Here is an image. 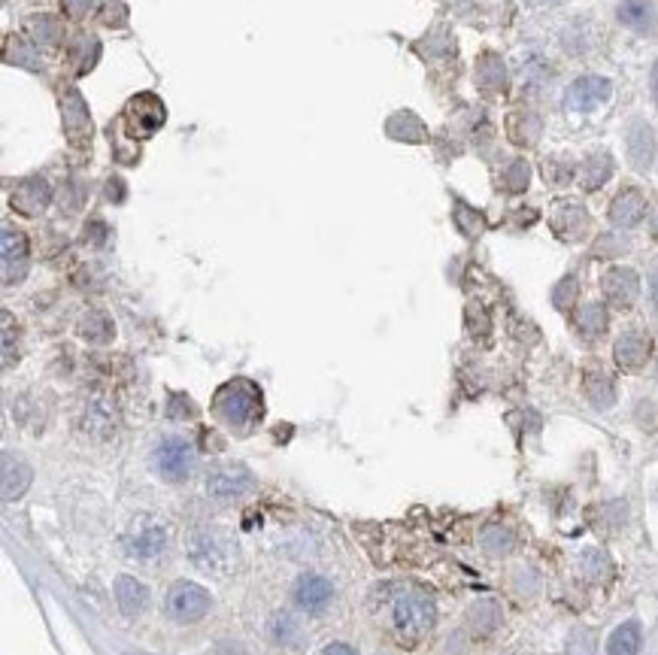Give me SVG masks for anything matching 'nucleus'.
I'll list each match as a JSON object with an SVG mask.
<instances>
[{"label": "nucleus", "instance_id": "obj_2", "mask_svg": "<svg viewBox=\"0 0 658 655\" xmlns=\"http://www.w3.org/2000/svg\"><path fill=\"white\" fill-rule=\"evenodd\" d=\"M437 610L434 601L425 592H404L395 597L392 604V625L398 638L404 643H419L428 631L434 629Z\"/></svg>", "mask_w": 658, "mask_h": 655}, {"label": "nucleus", "instance_id": "obj_33", "mask_svg": "<svg viewBox=\"0 0 658 655\" xmlns=\"http://www.w3.org/2000/svg\"><path fill=\"white\" fill-rule=\"evenodd\" d=\"M89 6H91V0H64V9L70 16H76V18L89 13Z\"/></svg>", "mask_w": 658, "mask_h": 655}, {"label": "nucleus", "instance_id": "obj_24", "mask_svg": "<svg viewBox=\"0 0 658 655\" xmlns=\"http://www.w3.org/2000/svg\"><path fill=\"white\" fill-rule=\"evenodd\" d=\"M80 331H82V337L94 340V343H107V340L112 337V325L103 312H89V316L82 319Z\"/></svg>", "mask_w": 658, "mask_h": 655}, {"label": "nucleus", "instance_id": "obj_23", "mask_svg": "<svg viewBox=\"0 0 658 655\" xmlns=\"http://www.w3.org/2000/svg\"><path fill=\"white\" fill-rule=\"evenodd\" d=\"M610 174H613V161H610L607 155H592L583 164V170H579V179H583V185L589 188V192H595L598 185H604Z\"/></svg>", "mask_w": 658, "mask_h": 655}, {"label": "nucleus", "instance_id": "obj_18", "mask_svg": "<svg viewBox=\"0 0 658 655\" xmlns=\"http://www.w3.org/2000/svg\"><path fill=\"white\" fill-rule=\"evenodd\" d=\"M164 546H167L164 528H155V525L146 528V531H140V534L128 537V553L137 555V558H146V562L158 558L161 553H164Z\"/></svg>", "mask_w": 658, "mask_h": 655}, {"label": "nucleus", "instance_id": "obj_13", "mask_svg": "<svg viewBox=\"0 0 658 655\" xmlns=\"http://www.w3.org/2000/svg\"><path fill=\"white\" fill-rule=\"evenodd\" d=\"M34 470L25 459H16V455H4V501H16L22 498L27 489H31Z\"/></svg>", "mask_w": 658, "mask_h": 655}, {"label": "nucleus", "instance_id": "obj_6", "mask_svg": "<svg viewBox=\"0 0 658 655\" xmlns=\"http://www.w3.org/2000/svg\"><path fill=\"white\" fill-rule=\"evenodd\" d=\"M610 89L613 85L604 76H583V79L570 82V89L565 91V107L570 112H592L610 98Z\"/></svg>", "mask_w": 658, "mask_h": 655}, {"label": "nucleus", "instance_id": "obj_28", "mask_svg": "<svg viewBox=\"0 0 658 655\" xmlns=\"http://www.w3.org/2000/svg\"><path fill=\"white\" fill-rule=\"evenodd\" d=\"M525 185H528V167L522 164V161H516L513 170L507 174V188H510V192H522Z\"/></svg>", "mask_w": 658, "mask_h": 655}, {"label": "nucleus", "instance_id": "obj_32", "mask_svg": "<svg viewBox=\"0 0 658 655\" xmlns=\"http://www.w3.org/2000/svg\"><path fill=\"white\" fill-rule=\"evenodd\" d=\"M13 364V319L4 312V367Z\"/></svg>", "mask_w": 658, "mask_h": 655}, {"label": "nucleus", "instance_id": "obj_38", "mask_svg": "<svg viewBox=\"0 0 658 655\" xmlns=\"http://www.w3.org/2000/svg\"><path fill=\"white\" fill-rule=\"evenodd\" d=\"M531 4H537V6H552V4H561V0H531Z\"/></svg>", "mask_w": 658, "mask_h": 655}, {"label": "nucleus", "instance_id": "obj_19", "mask_svg": "<svg viewBox=\"0 0 658 655\" xmlns=\"http://www.w3.org/2000/svg\"><path fill=\"white\" fill-rule=\"evenodd\" d=\"M641 643H643L641 625H637V622H622L613 634H610L607 655H637Z\"/></svg>", "mask_w": 658, "mask_h": 655}, {"label": "nucleus", "instance_id": "obj_11", "mask_svg": "<svg viewBox=\"0 0 658 655\" xmlns=\"http://www.w3.org/2000/svg\"><path fill=\"white\" fill-rule=\"evenodd\" d=\"M646 216V197L637 188H622L610 204V222L616 227H634Z\"/></svg>", "mask_w": 658, "mask_h": 655}, {"label": "nucleus", "instance_id": "obj_5", "mask_svg": "<svg viewBox=\"0 0 658 655\" xmlns=\"http://www.w3.org/2000/svg\"><path fill=\"white\" fill-rule=\"evenodd\" d=\"M207 495L209 498H218V501H228V498H240L246 491L255 489V473L246 468L240 461H228V464H218L207 473Z\"/></svg>", "mask_w": 658, "mask_h": 655}, {"label": "nucleus", "instance_id": "obj_9", "mask_svg": "<svg viewBox=\"0 0 658 655\" xmlns=\"http://www.w3.org/2000/svg\"><path fill=\"white\" fill-rule=\"evenodd\" d=\"M27 273V240L22 231L4 227V286H13Z\"/></svg>", "mask_w": 658, "mask_h": 655}, {"label": "nucleus", "instance_id": "obj_35", "mask_svg": "<svg viewBox=\"0 0 658 655\" xmlns=\"http://www.w3.org/2000/svg\"><path fill=\"white\" fill-rule=\"evenodd\" d=\"M650 231H653V237L658 240V206L653 210V218H650Z\"/></svg>", "mask_w": 658, "mask_h": 655}, {"label": "nucleus", "instance_id": "obj_10", "mask_svg": "<svg viewBox=\"0 0 658 655\" xmlns=\"http://www.w3.org/2000/svg\"><path fill=\"white\" fill-rule=\"evenodd\" d=\"M331 597H334V588L325 576H319V574L301 576L298 586H294V601H298L301 610H307V613H322L331 604Z\"/></svg>", "mask_w": 658, "mask_h": 655}, {"label": "nucleus", "instance_id": "obj_29", "mask_svg": "<svg viewBox=\"0 0 658 655\" xmlns=\"http://www.w3.org/2000/svg\"><path fill=\"white\" fill-rule=\"evenodd\" d=\"M467 328H471L476 337H483L485 331H489V316H485L480 307H471L467 310Z\"/></svg>", "mask_w": 658, "mask_h": 655}, {"label": "nucleus", "instance_id": "obj_17", "mask_svg": "<svg viewBox=\"0 0 658 655\" xmlns=\"http://www.w3.org/2000/svg\"><path fill=\"white\" fill-rule=\"evenodd\" d=\"M583 388H586V397L598 407V410H607V407L616 401L613 379H610V374H604L600 367H589V370H586Z\"/></svg>", "mask_w": 658, "mask_h": 655}, {"label": "nucleus", "instance_id": "obj_21", "mask_svg": "<svg viewBox=\"0 0 658 655\" xmlns=\"http://www.w3.org/2000/svg\"><path fill=\"white\" fill-rule=\"evenodd\" d=\"M188 555H192L195 565L204 567V571H213V567L222 562V549H218L213 534H192V540H188Z\"/></svg>", "mask_w": 658, "mask_h": 655}, {"label": "nucleus", "instance_id": "obj_7", "mask_svg": "<svg viewBox=\"0 0 658 655\" xmlns=\"http://www.w3.org/2000/svg\"><path fill=\"white\" fill-rule=\"evenodd\" d=\"M600 289H604V298L613 303V307L628 310L637 301V294H641V280H637V273L631 268H613L604 273Z\"/></svg>", "mask_w": 658, "mask_h": 655}, {"label": "nucleus", "instance_id": "obj_30", "mask_svg": "<svg viewBox=\"0 0 658 655\" xmlns=\"http://www.w3.org/2000/svg\"><path fill=\"white\" fill-rule=\"evenodd\" d=\"M167 413L174 416V419H188V416L195 413V407H192V401H188V397L174 395V397H170V410H167Z\"/></svg>", "mask_w": 658, "mask_h": 655}, {"label": "nucleus", "instance_id": "obj_16", "mask_svg": "<svg viewBox=\"0 0 658 655\" xmlns=\"http://www.w3.org/2000/svg\"><path fill=\"white\" fill-rule=\"evenodd\" d=\"M552 227H556V234L561 240H577V237L586 234L589 227V216L583 206H574V204H561L556 216H552Z\"/></svg>", "mask_w": 658, "mask_h": 655}, {"label": "nucleus", "instance_id": "obj_4", "mask_svg": "<svg viewBox=\"0 0 658 655\" xmlns=\"http://www.w3.org/2000/svg\"><path fill=\"white\" fill-rule=\"evenodd\" d=\"M152 468L161 480L167 482H183L192 477L195 470V449L192 443L183 440V437H170L152 452Z\"/></svg>", "mask_w": 658, "mask_h": 655}, {"label": "nucleus", "instance_id": "obj_26", "mask_svg": "<svg viewBox=\"0 0 658 655\" xmlns=\"http://www.w3.org/2000/svg\"><path fill=\"white\" fill-rule=\"evenodd\" d=\"M483 546L489 549L492 555L510 553V549H513V534H510L507 528L492 525V528H485V534H483Z\"/></svg>", "mask_w": 658, "mask_h": 655}, {"label": "nucleus", "instance_id": "obj_22", "mask_svg": "<svg viewBox=\"0 0 658 655\" xmlns=\"http://www.w3.org/2000/svg\"><path fill=\"white\" fill-rule=\"evenodd\" d=\"M577 331L586 340L600 337L607 331V310L600 307V303H586V307L579 310V316H577Z\"/></svg>", "mask_w": 658, "mask_h": 655}, {"label": "nucleus", "instance_id": "obj_12", "mask_svg": "<svg viewBox=\"0 0 658 655\" xmlns=\"http://www.w3.org/2000/svg\"><path fill=\"white\" fill-rule=\"evenodd\" d=\"M116 604H119V610L125 613V616H140L143 610H146V604H149V588L146 583H140L137 576H128V574H122L116 576Z\"/></svg>", "mask_w": 658, "mask_h": 655}, {"label": "nucleus", "instance_id": "obj_20", "mask_svg": "<svg viewBox=\"0 0 658 655\" xmlns=\"http://www.w3.org/2000/svg\"><path fill=\"white\" fill-rule=\"evenodd\" d=\"M619 18H622V25L643 34V31H653L655 9H653L650 0H625V4L619 6Z\"/></svg>", "mask_w": 658, "mask_h": 655}, {"label": "nucleus", "instance_id": "obj_34", "mask_svg": "<svg viewBox=\"0 0 658 655\" xmlns=\"http://www.w3.org/2000/svg\"><path fill=\"white\" fill-rule=\"evenodd\" d=\"M322 655H358L349 643H331V647L322 650Z\"/></svg>", "mask_w": 658, "mask_h": 655}, {"label": "nucleus", "instance_id": "obj_36", "mask_svg": "<svg viewBox=\"0 0 658 655\" xmlns=\"http://www.w3.org/2000/svg\"><path fill=\"white\" fill-rule=\"evenodd\" d=\"M653 307L658 310V270H655V277H653Z\"/></svg>", "mask_w": 658, "mask_h": 655}, {"label": "nucleus", "instance_id": "obj_1", "mask_svg": "<svg viewBox=\"0 0 658 655\" xmlns=\"http://www.w3.org/2000/svg\"><path fill=\"white\" fill-rule=\"evenodd\" d=\"M213 413L231 428H249L261 419V392L249 379H234V383L218 388Z\"/></svg>", "mask_w": 658, "mask_h": 655}, {"label": "nucleus", "instance_id": "obj_3", "mask_svg": "<svg viewBox=\"0 0 658 655\" xmlns=\"http://www.w3.org/2000/svg\"><path fill=\"white\" fill-rule=\"evenodd\" d=\"M209 607H213V597H209L207 588L197 583L179 580L167 592V616L179 625L200 622L209 613Z\"/></svg>", "mask_w": 658, "mask_h": 655}, {"label": "nucleus", "instance_id": "obj_27", "mask_svg": "<svg viewBox=\"0 0 658 655\" xmlns=\"http://www.w3.org/2000/svg\"><path fill=\"white\" fill-rule=\"evenodd\" d=\"M586 571H589L592 580H604V574L610 571L607 555L598 553V549H589V553H586Z\"/></svg>", "mask_w": 658, "mask_h": 655}, {"label": "nucleus", "instance_id": "obj_15", "mask_svg": "<svg viewBox=\"0 0 658 655\" xmlns=\"http://www.w3.org/2000/svg\"><path fill=\"white\" fill-rule=\"evenodd\" d=\"M653 155H655V134L650 125H643V121H637L628 131V158H631V164L637 170H646L653 164Z\"/></svg>", "mask_w": 658, "mask_h": 655}, {"label": "nucleus", "instance_id": "obj_31", "mask_svg": "<svg viewBox=\"0 0 658 655\" xmlns=\"http://www.w3.org/2000/svg\"><path fill=\"white\" fill-rule=\"evenodd\" d=\"M574 294H577V282H574V280H565V282H561V286L556 289V307L568 310L570 301H574Z\"/></svg>", "mask_w": 658, "mask_h": 655}, {"label": "nucleus", "instance_id": "obj_14", "mask_svg": "<svg viewBox=\"0 0 658 655\" xmlns=\"http://www.w3.org/2000/svg\"><path fill=\"white\" fill-rule=\"evenodd\" d=\"M46 204H49V185H46V179H25L13 192V206L22 216H37Z\"/></svg>", "mask_w": 658, "mask_h": 655}, {"label": "nucleus", "instance_id": "obj_8", "mask_svg": "<svg viewBox=\"0 0 658 655\" xmlns=\"http://www.w3.org/2000/svg\"><path fill=\"white\" fill-rule=\"evenodd\" d=\"M613 355L622 370H641L653 355V340L646 337L643 331H625V334L616 340Z\"/></svg>", "mask_w": 658, "mask_h": 655}, {"label": "nucleus", "instance_id": "obj_37", "mask_svg": "<svg viewBox=\"0 0 658 655\" xmlns=\"http://www.w3.org/2000/svg\"><path fill=\"white\" fill-rule=\"evenodd\" d=\"M653 94H655V103H658V64H655V70H653Z\"/></svg>", "mask_w": 658, "mask_h": 655}, {"label": "nucleus", "instance_id": "obj_25", "mask_svg": "<svg viewBox=\"0 0 658 655\" xmlns=\"http://www.w3.org/2000/svg\"><path fill=\"white\" fill-rule=\"evenodd\" d=\"M271 634L276 643H298L301 625L294 622V616H289V613H276L271 622Z\"/></svg>", "mask_w": 658, "mask_h": 655}]
</instances>
